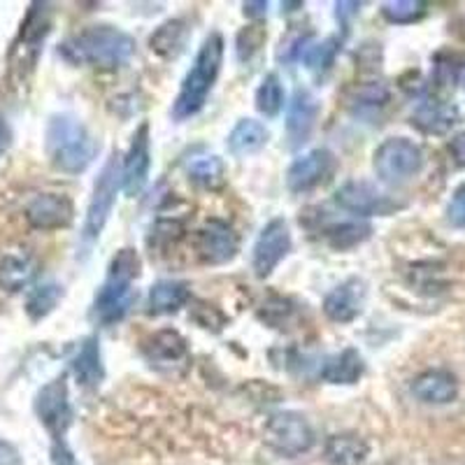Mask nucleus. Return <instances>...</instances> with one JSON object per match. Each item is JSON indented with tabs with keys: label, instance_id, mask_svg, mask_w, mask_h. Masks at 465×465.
I'll use <instances>...</instances> for the list:
<instances>
[{
	"label": "nucleus",
	"instance_id": "obj_20",
	"mask_svg": "<svg viewBox=\"0 0 465 465\" xmlns=\"http://www.w3.org/2000/svg\"><path fill=\"white\" fill-rule=\"evenodd\" d=\"M412 122L419 131L429 133V135H444L459 122V110L451 103L442 101V98L429 95V98L419 101V105L414 107Z\"/></svg>",
	"mask_w": 465,
	"mask_h": 465
},
{
	"label": "nucleus",
	"instance_id": "obj_25",
	"mask_svg": "<svg viewBox=\"0 0 465 465\" xmlns=\"http://www.w3.org/2000/svg\"><path fill=\"white\" fill-rule=\"evenodd\" d=\"M189 26H186L184 19H170V22L161 24L153 35L149 37V47L152 52L159 54L161 58H173L182 56L186 49V43H189Z\"/></svg>",
	"mask_w": 465,
	"mask_h": 465
},
{
	"label": "nucleus",
	"instance_id": "obj_8",
	"mask_svg": "<svg viewBox=\"0 0 465 465\" xmlns=\"http://www.w3.org/2000/svg\"><path fill=\"white\" fill-rule=\"evenodd\" d=\"M35 417L45 426L54 442H65V433L73 426V405H70V391L65 375L47 381V384L37 391L35 402H33Z\"/></svg>",
	"mask_w": 465,
	"mask_h": 465
},
{
	"label": "nucleus",
	"instance_id": "obj_1",
	"mask_svg": "<svg viewBox=\"0 0 465 465\" xmlns=\"http://www.w3.org/2000/svg\"><path fill=\"white\" fill-rule=\"evenodd\" d=\"M58 54L73 65L114 70L131 61L135 54V40L122 28L98 24V26H89L70 35L58 47Z\"/></svg>",
	"mask_w": 465,
	"mask_h": 465
},
{
	"label": "nucleus",
	"instance_id": "obj_15",
	"mask_svg": "<svg viewBox=\"0 0 465 465\" xmlns=\"http://www.w3.org/2000/svg\"><path fill=\"white\" fill-rule=\"evenodd\" d=\"M240 240L228 223L223 222H207L205 226L198 231L196 238V252L205 263L210 265H223L238 256Z\"/></svg>",
	"mask_w": 465,
	"mask_h": 465
},
{
	"label": "nucleus",
	"instance_id": "obj_6",
	"mask_svg": "<svg viewBox=\"0 0 465 465\" xmlns=\"http://www.w3.org/2000/svg\"><path fill=\"white\" fill-rule=\"evenodd\" d=\"M119 184H122V170H119V156L114 152L107 159V163L103 165L101 174H98V180L94 184L89 207H86L84 226H82V244H84V249L94 247L101 238V232L105 231L107 219L114 210Z\"/></svg>",
	"mask_w": 465,
	"mask_h": 465
},
{
	"label": "nucleus",
	"instance_id": "obj_13",
	"mask_svg": "<svg viewBox=\"0 0 465 465\" xmlns=\"http://www.w3.org/2000/svg\"><path fill=\"white\" fill-rule=\"evenodd\" d=\"M152 168V140H149V124H140L128 147L122 168V186L126 196H138L149 180Z\"/></svg>",
	"mask_w": 465,
	"mask_h": 465
},
{
	"label": "nucleus",
	"instance_id": "obj_12",
	"mask_svg": "<svg viewBox=\"0 0 465 465\" xmlns=\"http://www.w3.org/2000/svg\"><path fill=\"white\" fill-rule=\"evenodd\" d=\"M335 203L342 210L351 212L356 217H389L393 210H398V203L381 193L375 184L363 180H351L342 184L335 193Z\"/></svg>",
	"mask_w": 465,
	"mask_h": 465
},
{
	"label": "nucleus",
	"instance_id": "obj_30",
	"mask_svg": "<svg viewBox=\"0 0 465 465\" xmlns=\"http://www.w3.org/2000/svg\"><path fill=\"white\" fill-rule=\"evenodd\" d=\"M189 177L203 189H219L226 182V165L219 156H198L189 163Z\"/></svg>",
	"mask_w": 465,
	"mask_h": 465
},
{
	"label": "nucleus",
	"instance_id": "obj_18",
	"mask_svg": "<svg viewBox=\"0 0 465 465\" xmlns=\"http://www.w3.org/2000/svg\"><path fill=\"white\" fill-rule=\"evenodd\" d=\"M365 282L359 277L344 280L323 301V314L335 323H351L361 317L365 305Z\"/></svg>",
	"mask_w": 465,
	"mask_h": 465
},
{
	"label": "nucleus",
	"instance_id": "obj_24",
	"mask_svg": "<svg viewBox=\"0 0 465 465\" xmlns=\"http://www.w3.org/2000/svg\"><path fill=\"white\" fill-rule=\"evenodd\" d=\"M268 138L270 133L265 124L256 122V119H240L228 135V152L235 159H244V156L261 152L268 144Z\"/></svg>",
	"mask_w": 465,
	"mask_h": 465
},
{
	"label": "nucleus",
	"instance_id": "obj_35",
	"mask_svg": "<svg viewBox=\"0 0 465 465\" xmlns=\"http://www.w3.org/2000/svg\"><path fill=\"white\" fill-rule=\"evenodd\" d=\"M265 43V31L256 24V26H247L244 31H240L238 35V56L240 61H249L254 56Z\"/></svg>",
	"mask_w": 465,
	"mask_h": 465
},
{
	"label": "nucleus",
	"instance_id": "obj_38",
	"mask_svg": "<svg viewBox=\"0 0 465 465\" xmlns=\"http://www.w3.org/2000/svg\"><path fill=\"white\" fill-rule=\"evenodd\" d=\"M359 10H361V3H335V16H338L340 26H342L344 31H347L349 22L359 15Z\"/></svg>",
	"mask_w": 465,
	"mask_h": 465
},
{
	"label": "nucleus",
	"instance_id": "obj_10",
	"mask_svg": "<svg viewBox=\"0 0 465 465\" xmlns=\"http://www.w3.org/2000/svg\"><path fill=\"white\" fill-rule=\"evenodd\" d=\"M338 159L328 149H312V152L298 156L286 170V186L291 193H310L319 189L335 174Z\"/></svg>",
	"mask_w": 465,
	"mask_h": 465
},
{
	"label": "nucleus",
	"instance_id": "obj_14",
	"mask_svg": "<svg viewBox=\"0 0 465 465\" xmlns=\"http://www.w3.org/2000/svg\"><path fill=\"white\" fill-rule=\"evenodd\" d=\"M24 214L35 231H61L73 223L74 205L65 193H37Z\"/></svg>",
	"mask_w": 465,
	"mask_h": 465
},
{
	"label": "nucleus",
	"instance_id": "obj_28",
	"mask_svg": "<svg viewBox=\"0 0 465 465\" xmlns=\"http://www.w3.org/2000/svg\"><path fill=\"white\" fill-rule=\"evenodd\" d=\"M64 301V286L58 282H43L33 286L26 296V314L31 322H43Z\"/></svg>",
	"mask_w": 465,
	"mask_h": 465
},
{
	"label": "nucleus",
	"instance_id": "obj_37",
	"mask_svg": "<svg viewBox=\"0 0 465 465\" xmlns=\"http://www.w3.org/2000/svg\"><path fill=\"white\" fill-rule=\"evenodd\" d=\"M49 454H52L54 465H80L65 442H52V451Z\"/></svg>",
	"mask_w": 465,
	"mask_h": 465
},
{
	"label": "nucleus",
	"instance_id": "obj_39",
	"mask_svg": "<svg viewBox=\"0 0 465 465\" xmlns=\"http://www.w3.org/2000/svg\"><path fill=\"white\" fill-rule=\"evenodd\" d=\"M0 465H22V454L15 444L0 438Z\"/></svg>",
	"mask_w": 465,
	"mask_h": 465
},
{
	"label": "nucleus",
	"instance_id": "obj_19",
	"mask_svg": "<svg viewBox=\"0 0 465 465\" xmlns=\"http://www.w3.org/2000/svg\"><path fill=\"white\" fill-rule=\"evenodd\" d=\"M70 372L74 375L82 389H98L105 380V365H103L101 340L95 335L82 340L70 359Z\"/></svg>",
	"mask_w": 465,
	"mask_h": 465
},
{
	"label": "nucleus",
	"instance_id": "obj_4",
	"mask_svg": "<svg viewBox=\"0 0 465 465\" xmlns=\"http://www.w3.org/2000/svg\"><path fill=\"white\" fill-rule=\"evenodd\" d=\"M45 152L49 163L65 174H80L98 156V143L89 128L70 114H56L49 119L45 133Z\"/></svg>",
	"mask_w": 465,
	"mask_h": 465
},
{
	"label": "nucleus",
	"instance_id": "obj_5",
	"mask_svg": "<svg viewBox=\"0 0 465 465\" xmlns=\"http://www.w3.org/2000/svg\"><path fill=\"white\" fill-rule=\"evenodd\" d=\"M49 31H52V5L49 3H33L28 7L22 28H19V35L12 43L10 58H7L10 82L15 86L26 84L33 77Z\"/></svg>",
	"mask_w": 465,
	"mask_h": 465
},
{
	"label": "nucleus",
	"instance_id": "obj_2",
	"mask_svg": "<svg viewBox=\"0 0 465 465\" xmlns=\"http://www.w3.org/2000/svg\"><path fill=\"white\" fill-rule=\"evenodd\" d=\"M143 272V261L135 249L124 247L116 252L110 263L105 284L98 289L91 305V319L103 326L122 322L131 312L133 302L138 301V291L133 289V282Z\"/></svg>",
	"mask_w": 465,
	"mask_h": 465
},
{
	"label": "nucleus",
	"instance_id": "obj_22",
	"mask_svg": "<svg viewBox=\"0 0 465 465\" xmlns=\"http://www.w3.org/2000/svg\"><path fill=\"white\" fill-rule=\"evenodd\" d=\"M412 393L421 402H429V405H447V402L456 401V396H459V384H456L451 372L429 371L421 372L412 381Z\"/></svg>",
	"mask_w": 465,
	"mask_h": 465
},
{
	"label": "nucleus",
	"instance_id": "obj_9",
	"mask_svg": "<svg viewBox=\"0 0 465 465\" xmlns=\"http://www.w3.org/2000/svg\"><path fill=\"white\" fill-rule=\"evenodd\" d=\"M265 442L282 456H301L312 450L314 429L301 412H277L265 423Z\"/></svg>",
	"mask_w": 465,
	"mask_h": 465
},
{
	"label": "nucleus",
	"instance_id": "obj_31",
	"mask_svg": "<svg viewBox=\"0 0 465 465\" xmlns=\"http://www.w3.org/2000/svg\"><path fill=\"white\" fill-rule=\"evenodd\" d=\"M284 107V86L275 73L265 74L263 82L256 89V110L268 119H275Z\"/></svg>",
	"mask_w": 465,
	"mask_h": 465
},
{
	"label": "nucleus",
	"instance_id": "obj_26",
	"mask_svg": "<svg viewBox=\"0 0 465 465\" xmlns=\"http://www.w3.org/2000/svg\"><path fill=\"white\" fill-rule=\"evenodd\" d=\"M371 454V447L359 435H331L326 442V456L333 465H361Z\"/></svg>",
	"mask_w": 465,
	"mask_h": 465
},
{
	"label": "nucleus",
	"instance_id": "obj_3",
	"mask_svg": "<svg viewBox=\"0 0 465 465\" xmlns=\"http://www.w3.org/2000/svg\"><path fill=\"white\" fill-rule=\"evenodd\" d=\"M223 37L222 33H210L203 40L201 49L196 54V61L186 73L184 82L180 86V94L173 103V119L174 122H184L196 116L198 112L205 107L207 98H210L212 89L217 84L219 73H222L223 64Z\"/></svg>",
	"mask_w": 465,
	"mask_h": 465
},
{
	"label": "nucleus",
	"instance_id": "obj_33",
	"mask_svg": "<svg viewBox=\"0 0 465 465\" xmlns=\"http://www.w3.org/2000/svg\"><path fill=\"white\" fill-rule=\"evenodd\" d=\"M391 94L381 82H365L351 95V105H354L356 114H372V112L381 110L389 103Z\"/></svg>",
	"mask_w": 465,
	"mask_h": 465
},
{
	"label": "nucleus",
	"instance_id": "obj_11",
	"mask_svg": "<svg viewBox=\"0 0 465 465\" xmlns=\"http://www.w3.org/2000/svg\"><path fill=\"white\" fill-rule=\"evenodd\" d=\"M291 252V231L284 219H272L265 223L261 235L256 238L254 252H252V268L256 277L265 280L275 272L277 265L289 256Z\"/></svg>",
	"mask_w": 465,
	"mask_h": 465
},
{
	"label": "nucleus",
	"instance_id": "obj_40",
	"mask_svg": "<svg viewBox=\"0 0 465 465\" xmlns=\"http://www.w3.org/2000/svg\"><path fill=\"white\" fill-rule=\"evenodd\" d=\"M450 153L454 156V161L465 168V131L459 133L454 140L450 143Z\"/></svg>",
	"mask_w": 465,
	"mask_h": 465
},
{
	"label": "nucleus",
	"instance_id": "obj_21",
	"mask_svg": "<svg viewBox=\"0 0 465 465\" xmlns=\"http://www.w3.org/2000/svg\"><path fill=\"white\" fill-rule=\"evenodd\" d=\"M365 372L363 356L359 354V349L347 347L342 349L340 354L328 356L322 363V371H319V377L328 384H342L351 386L359 384V380Z\"/></svg>",
	"mask_w": 465,
	"mask_h": 465
},
{
	"label": "nucleus",
	"instance_id": "obj_27",
	"mask_svg": "<svg viewBox=\"0 0 465 465\" xmlns=\"http://www.w3.org/2000/svg\"><path fill=\"white\" fill-rule=\"evenodd\" d=\"M35 261L26 254H7L0 259V289L22 291L35 277Z\"/></svg>",
	"mask_w": 465,
	"mask_h": 465
},
{
	"label": "nucleus",
	"instance_id": "obj_36",
	"mask_svg": "<svg viewBox=\"0 0 465 465\" xmlns=\"http://www.w3.org/2000/svg\"><path fill=\"white\" fill-rule=\"evenodd\" d=\"M447 219L451 226L465 228V182L454 191L450 207H447Z\"/></svg>",
	"mask_w": 465,
	"mask_h": 465
},
{
	"label": "nucleus",
	"instance_id": "obj_17",
	"mask_svg": "<svg viewBox=\"0 0 465 465\" xmlns=\"http://www.w3.org/2000/svg\"><path fill=\"white\" fill-rule=\"evenodd\" d=\"M319 116V101L317 95L310 89H296L293 98L289 103L286 112V138L289 147H302L310 140Z\"/></svg>",
	"mask_w": 465,
	"mask_h": 465
},
{
	"label": "nucleus",
	"instance_id": "obj_42",
	"mask_svg": "<svg viewBox=\"0 0 465 465\" xmlns=\"http://www.w3.org/2000/svg\"><path fill=\"white\" fill-rule=\"evenodd\" d=\"M10 143H12V131H10V128H7L5 119L0 116V156H3V153L7 152Z\"/></svg>",
	"mask_w": 465,
	"mask_h": 465
},
{
	"label": "nucleus",
	"instance_id": "obj_16",
	"mask_svg": "<svg viewBox=\"0 0 465 465\" xmlns=\"http://www.w3.org/2000/svg\"><path fill=\"white\" fill-rule=\"evenodd\" d=\"M143 354L153 368L173 371V368L184 365L189 361V342H186L180 331L163 328V331H156V333L144 340Z\"/></svg>",
	"mask_w": 465,
	"mask_h": 465
},
{
	"label": "nucleus",
	"instance_id": "obj_7",
	"mask_svg": "<svg viewBox=\"0 0 465 465\" xmlns=\"http://www.w3.org/2000/svg\"><path fill=\"white\" fill-rule=\"evenodd\" d=\"M372 168L380 182L389 186H401L421 173L423 152L410 138H389L375 149Z\"/></svg>",
	"mask_w": 465,
	"mask_h": 465
},
{
	"label": "nucleus",
	"instance_id": "obj_29",
	"mask_svg": "<svg viewBox=\"0 0 465 465\" xmlns=\"http://www.w3.org/2000/svg\"><path fill=\"white\" fill-rule=\"evenodd\" d=\"M323 232H326L328 247H333L335 252H347V249L359 247L371 238L372 226L365 222H342L326 228Z\"/></svg>",
	"mask_w": 465,
	"mask_h": 465
},
{
	"label": "nucleus",
	"instance_id": "obj_41",
	"mask_svg": "<svg viewBox=\"0 0 465 465\" xmlns=\"http://www.w3.org/2000/svg\"><path fill=\"white\" fill-rule=\"evenodd\" d=\"M244 15L252 16V19H259V16H263L265 12H268V3L265 0H261V3H244Z\"/></svg>",
	"mask_w": 465,
	"mask_h": 465
},
{
	"label": "nucleus",
	"instance_id": "obj_32",
	"mask_svg": "<svg viewBox=\"0 0 465 465\" xmlns=\"http://www.w3.org/2000/svg\"><path fill=\"white\" fill-rule=\"evenodd\" d=\"M340 47H342V40L338 35H331L323 43L307 45V49L302 52V61H305V65L312 73L323 74L335 64V56H338Z\"/></svg>",
	"mask_w": 465,
	"mask_h": 465
},
{
	"label": "nucleus",
	"instance_id": "obj_23",
	"mask_svg": "<svg viewBox=\"0 0 465 465\" xmlns=\"http://www.w3.org/2000/svg\"><path fill=\"white\" fill-rule=\"evenodd\" d=\"M191 301V289L186 282L177 280H163L149 289L147 296V312L152 317H163V314H173Z\"/></svg>",
	"mask_w": 465,
	"mask_h": 465
},
{
	"label": "nucleus",
	"instance_id": "obj_34",
	"mask_svg": "<svg viewBox=\"0 0 465 465\" xmlns=\"http://www.w3.org/2000/svg\"><path fill=\"white\" fill-rule=\"evenodd\" d=\"M381 15L389 24H414L426 15V3L421 0H386Z\"/></svg>",
	"mask_w": 465,
	"mask_h": 465
}]
</instances>
